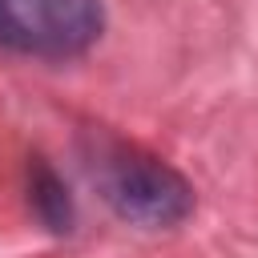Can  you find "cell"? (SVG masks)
<instances>
[{"label": "cell", "mask_w": 258, "mask_h": 258, "mask_svg": "<svg viewBox=\"0 0 258 258\" xmlns=\"http://www.w3.org/2000/svg\"><path fill=\"white\" fill-rule=\"evenodd\" d=\"M97 0H0V44L32 56H73L101 36Z\"/></svg>", "instance_id": "6da1fadb"}, {"label": "cell", "mask_w": 258, "mask_h": 258, "mask_svg": "<svg viewBox=\"0 0 258 258\" xmlns=\"http://www.w3.org/2000/svg\"><path fill=\"white\" fill-rule=\"evenodd\" d=\"M32 206L52 230H69V198L44 165H36V173H32Z\"/></svg>", "instance_id": "3957f363"}, {"label": "cell", "mask_w": 258, "mask_h": 258, "mask_svg": "<svg viewBox=\"0 0 258 258\" xmlns=\"http://www.w3.org/2000/svg\"><path fill=\"white\" fill-rule=\"evenodd\" d=\"M101 185L113 210L141 226H173L194 206L189 185L169 165L133 149H113L101 157Z\"/></svg>", "instance_id": "7a4b0ae2"}]
</instances>
